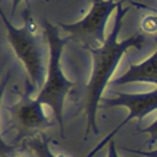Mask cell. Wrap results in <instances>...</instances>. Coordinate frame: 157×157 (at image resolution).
<instances>
[{"mask_svg":"<svg viewBox=\"0 0 157 157\" xmlns=\"http://www.w3.org/2000/svg\"><path fill=\"white\" fill-rule=\"evenodd\" d=\"M128 7H121L120 5L115 15L113 29L109 37L105 38L104 44L99 48L88 49L92 54V74L82 93V107L86 114L85 140L87 139V134L90 130H92L96 135L99 132L97 125V110L99 101L102 99L104 88L109 83V80L123 54L129 48L141 49L145 43V37L140 32H135L128 39L118 42V34L121 28L123 17L128 12Z\"/></svg>","mask_w":157,"mask_h":157,"instance_id":"obj_1","label":"cell"},{"mask_svg":"<svg viewBox=\"0 0 157 157\" xmlns=\"http://www.w3.org/2000/svg\"><path fill=\"white\" fill-rule=\"evenodd\" d=\"M43 27L49 48V61L47 66L45 82L42 86L40 92L38 93L36 99L39 103L47 104L52 108L54 118L59 124L60 134L61 136H64V101L75 85L72 81L65 77L60 65L63 49L64 45L69 42V38H60L58 28L49 23L47 18H43Z\"/></svg>","mask_w":157,"mask_h":157,"instance_id":"obj_2","label":"cell"},{"mask_svg":"<svg viewBox=\"0 0 157 157\" xmlns=\"http://www.w3.org/2000/svg\"><path fill=\"white\" fill-rule=\"evenodd\" d=\"M0 13L2 23L6 28L7 40L16 56L22 61L28 78L31 80L32 88L34 90L42 83L44 85L47 77L44 65V47L39 37L36 34V25L31 17L28 2L23 11V26L21 28H16L5 16L4 11Z\"/></svg>","mask_w":157,"mask_h":157,"instance_id":"obj_3","label":"cell"},{"mask_svg":"<svg viewBox=\"0 0 157 157\" xmlns=\"http://www.w3.org/2000/svg\"><path fill=\"white\" fill-rule=\"evenodd\" d=\"M124 1L125 0H92V7L85 18L69 25L59 23V26L69 33V40L80 43L86 49L99 48L105 42L104 29L110 13Z\"/></svg>","mask_w":157,"mask_h":157,"instance_id":"obj_4","label":"cell"},{"mask_svg":"<svg viewBox=\"0 0 157 157\" xmlns=\"http://www.w3.org/2000/svg\"><path fill=\"white\" fill-rule=\"evenodd\" d=\"M32 88V87H31ZM33 90V88H32ZM32 90L27 85L26 93L12 105L7 107L10 129L16 131L15 141L27 140L52 126V121L44 114L42 103L31 98Z\"/></svg>","mask_w":157,"mask_h":157,"instance_id":"obj_5","label":"cell"},{"mask_svg":"<svg viewBox=\"0 0 157 157\" xmlns=\"http://www.w3.org/2000/svg\"><path fill=\"white\" fill-rule=\"evenodd\" d=\"M126 107L129 109V114L126 115V118L119 124L117 125L110 134H108L99 144L96 145V147L86 155V157H93V155H96L104 145H107L109 141H112V137L131 119L136 118L139 120L137 126L140 125V121L150 113H152L153 110L157 109V88L150 91V92H145V93H123V92H115V97H110V98H103L102 102V107L103 108H113V107Z\"/></svg>","mask_w":157,"mask_h":157,"instance_id":"obj_6","label":"cell"},{"mask_svg":"<svg viewBox=\"0 0 157 157\" xmlns=\"http://www.w3.org/2000/svg\"><path fill=\"white\" fill-rule=\"evenodd\" d=\"M132 82H148L157 85V37L155 53L140 64H130L128 71H125L121 76L114 78L110 85L119 86Z\"/></svg>","mask_w":157,"mask_h":157,"instance_id":"obj_7","label":"cell"},{"mask_svg":"<svg viewBox=\"0 0 157 157\" xmlns=\"http://www.w3.org/2000/svg\"><path fill=\"white\" fill-rule=\"evenodd\" d=\"M23 146L25 148L31 151V153L34 157H65V156H56L50 151L48 136L44 135L43 132L25 140Z\"/></svg>","mask_w":157,"mask_h":157,"instance_id":"obj_8","label":"cell"},{"mask_svg":"<svg viewBox=\"0 0 157 157\" xmlns=\"http://www.w3.org/2000/svg\"><path fill=\"white\" fill-rule=\"evenodd\" d=\"M140 132H147L150 135V140L146 142V146H152L153 144H156L157 142V119L152 121L148 126L141 129Z\"/></svg>","mask_w":157,"mask_h":157,"instance_id":"obj_9","label":"cell"},{"mask_svg":"<svg viewBox=\"0 0 157 157\" xmlns=\"http://www.w3.org/2000/svg\"><path fill=\"white\" fill-rule=\"evenodd\" d=\"M142 29L146 32H156L157 31V17L155 16H147L144 18L142 25H141Z\"/></svg>","mask_w":157,"mask_h":157,"instance_id":"obj_10","label":"cell"},{"mask_svg":"<svg viewBox=\"0 0 157 157\" xmlns=\"http://www.w3.org/2000/svg\"><path fill=\"white\" fill-rule=\"evenodd\" d=\"M123 151L131 152V153H135V155H139V156H142V157H157V148L156 150H151V151H142V150H135V148L123 147Z\"/></svg>","mask_w":157,"mask_h":157,"instance_id":"obj_11","label":"cell"},{"mask_svg":"<svg viewBox=\"0 0 157 157\" xmlns=\"http://www.w3.org/2000/svg\"><path fill=\"white\" fill-rule=\"evenodd\" d=\"M107 157H120L118 155L117 147H115V142L112 140L108 142V152H107Z\"/></svg>","mask_w":157,"mask_h":157,"instance_id":"obj_12","label":"cell"},{"mask_svg":"<svg viewBox=\"0 0 157 157\" xmlns=\"http://www.w3.org/2000/svg\"><path fill=\"white\" fill-rule=\"evenodd\" d=\"M21 1H22V0H12V5H11V17L15 16V12H16V10H17V7H18V5H20Z\"/></svg>","mask_w":157,"mask_h":157,"instance_id":"obj_13","label":"cell"},{"mask_svg":"<svg viewBox=\"0 0 157 157\" xmlns=\"http://www.w3.org/2000/svg\"><path fill=\"white\" fill-rule=\"evenodd\" d=\"M15 157H29V156H22V155L20 156V155H18V156H15Z\"/></svg>","mask_w":157,"mask_h":157,"instance_id":"obj_14","label":"cell"}]
</instances>
